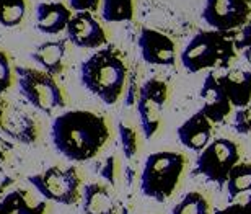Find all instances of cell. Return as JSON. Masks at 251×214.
Returning a JSON list of instances; mask_svg holds the SVG:
<instances>
[{"instance_id": "6da1fadb", "label": "cell", "mask_w": 251, "mask_h": 214, "mask_svg": "<svg viewBox=\"0 0 251 214\" xmlns=\"http://www.w3.org/2000/svg\"><path fill=\"white\" fill-rule=\"evenodd\" d=\"M111 137L106 116L90 109H67L51 124V141L57 154L70 162H88Z\"/></svg>"}, {"instance_id": "7a4b0ae2", "label": "cell", "mask_w": 251, "mask_h": 214, "mask_svg": "<svg viewBox=\"0 0 251 214\" xmlns=\"http://www.w3.org/2000/svg\"><path fill=\"white\" fill-rule=\"evenodd\" d=\"M80 82L104 105H116L129 82L124 53L113 44L97 49L80 66Z\"/></svg>"}, {"instance_id": "3957f363", "label": "cell", "mask_w": 251, "mask_h": 214, "mask_svg": "<svg viewBox=\"0 0 251 214\" xmlns=\"http://www.w3.org/2000/svg\"><path fill=\"white\" fill-rule=\"evenodd\" d=\"M235 57L237 48L232 33H220L215 29L194 34L179 54V61L188 74L230 69Z\"/></svg>"}, {"instance_id": "277c9868", "label": "cell", "mask_w": 251, "mask_h": 214, "mask_svg": "<svg viewBox=\"0 0 251 214\" xmlns=\"http://www.w3.org/2000/svg\"><path fill=\"white\" fill-rule=\"evenodd\" d=\"M188 159L181 152L160 151L145 159L140 172V191L157 203L170 200L183 180Z\"/></svg>"}, {"instance_id": "5b68a950", "label": "cell", "mask_w": 251, "mask_h": 214, "mask_svg": "<svg viewBox=\"0 0 251 214\" xmlns=\"http://www.w3.org/2000/svg\"><path fill=\"white\" fill-rule=\"evenodd\" d=\"M28 183L43 196L62 206H74L82 201L83 178L75 165H52L28 177Z\"/></svg>"}, {"instance_id": "8992f818", "label": "cell", "mask_w": 251, "mask_h": 214, "mask_svg": "<svg viewBox=\"0 0 251 214\" xmlns=\"http://www.w3.org/2000/svg\"><path fill=\"white\" fill-rule=\"evenodd\" d=\"M17 87L34 109L46 114L67 107V95L57 79L43 69L17 67Z\"/></svg>"}, {"instance_id": "52a82bcc", "label": "cell", "mask_w": 251, "mask_h": 214, "mask_svg": "<svg viewBox=\"0 0 251 214\" xmlns=\"http://www.w3.org/2000/svg\"><path fill=\"white\" fill-rule=\"evenodd\" d=\"M240 157H242L240 146L232 139H212L209 146L199 152L193 173L204 177L207 182H212L219 187H225L228 173L240 162Z\"/></svg>"}, {"instance_id": "ba28073f", "label": "cell", "mask_w": 251, "mask_h": 214, "mask_svg": "<svg viewBox=\"0 0 251 214\" xmlns=\"http://www.w3.org/2000/svg\"><path fill=\"white\" fill-rule=\"evenodd\" d=\"M167 100L168 83L162 79L150 77L140 85L135 108H137L140 129L145 139H152L157 134Z\"/></svg>"}, {"instance_id": "9c48e42d", "label": "cell", "mask_w": 251, "mask_h": 214, "mask_svg": "<svg viewBox=\"0 0 251 214\" xmlns=\"http://www.w3.org/2000/svg\"><path fill=\"white\" fill-rule=\"evenodd\" d=\"M201 17L220 33H235L251 20V0H205Z\"/></svg>"}, {"instance_id": "30bf717a", "label": "cell", "mask_w": 251, "mask_h": 214, "mask_svg": "<svg viewBox=\"0 0 251 214\" xmlns=\"http://www.w3.org/2000/svg\"><path fill=\"white\" fill-rule=\"evenodd\" d=\"M65 38L80 49H100L108 44V33L101 22L90 12H75L65 28Z\"/></svg>"}, {"instance_id": "8fae6325", "label": "cell", "mask_w": 251, "mask_h": 214, "mask_svg": "<svg viewBox=\"0 0 251 214\" xmlns=\"http://www.w3.org/2000/svg\"><path fill=\"white\" fill-rule=\"evenodd\" d=\"M137 46L144 62L150 66L173 67L176 64V44L162 31L142 28L137 38Z\"/></svg>"}, {"instance_id": "7c38bea8", "label": "cell", "mask_w": 251, "mask_h": 214, "mask_svg": "<svg viewBox=\"0 0 251 214\" xmlns=\"http://www.w3.org/2000/svg\"><path fill=\"white\" fill-rule=\"evenodd\" d=\"M201 98V111H202L212 124L224 123L230 113H232V103H230L227 93L220 87L219 77L215 72H209L205 76L202 87L199 90Z\"/></svg>"}, {"instance_id": "4fadbf2b", "label": "cell", "mask_w": 251, "mask_h": 214, "mask_svg": "<svg viewBox=\"0 0 251 214\" xmlns=\"http://www.w3.org/2000/svg\"><path fill=\"white\" fill-rule=\"evenodd\" d=\"M212 123L209 121L207 116L201 111H196L191 114L188 119L179 124L178 128V139L184 147L193 152H202L205 147L212 141Z\"/></svg>"}, {"instance_id": "5bb4252c", "label": "cell", "mask_w": 251, "mask_h": 214, "mask_svg": "<svg viewBox=\"0 0 251 214\" xmlns=\"http://www.w3.org/2000/svg\"><path fill=\"white\" fill-rule=\"evenodd\" d=\"M74 12L62 2H41L34 12V27L38 31L49 36L65 31Z\"/></svg>"}, {"instance_id": "9a60e30c", "label": "cell", "mask_w": 251, "mask_h": 214, "mask_svg": "<svg viewBox=\"0 0 251 214\" xmlns=\"http://www.w3.org/2000/svg\"><path fill=\"white\" fill-rule=\"evenodd\" d=\"M69 56V41L64 39H49L41 43L31 53V59L43 71L52 74L54 77L61 76L67 69Z\"/></svg>"}, {"instance_id": "2e32d148", "label": "cell", "mask_w": 251, "mask_h": 214, "mask_svg": "<svg viewBox=\"0 0 251 214\" xmlns=\"http://www.w3.org/2000/svg\"><path fill=\"white\" fill-rule=\"evenodd\" d=\"M83 214H119V203L109 185L100 182L87 183L82 191Z\"/></svg>"}, {"instance_id": "e0dca14e", "label": "cell", "mask_w": 251, "mask_h": 214, "mask_svg": "<svg viewBox=\"0 0 251 214\" xmlns=\"http://www.w3.org/2000/svg\"><path fill=\"white\" fill-rule=\"evenodd\" d=\"M219 77L220 87L227 93L233 108H245L251 103V71L245 69H227Z\"/></svg>"}, {"instance_id": "ac0fdd59", "label": "cell", "mask_w": 251, "mask_h": 214, "mask_svg": "<svg viewBox=\"0 0 251 214\" xmlns=\"http://www.w3.org/2000/svg\"><path fill=\"white\" fill-rule=\"evenodd\" d=\"M48 201H36L25 190H13L0 198V214H46Z\"/></svg>"}, {"instance_id": "d6986e66", "label": "cell", "mask_w": 251, "mask_h": 214, "mask_svg": "<svg viewBox=\"0 0 251 214\" xmlns=\"http://www.w3.org/2000/svg\"><path fill=\"white\" fill-rule=\"evenodd\" d=\"M228 201L233 203L243 193H251V163L238 162L228 173L225 183Z\"/></svg>"}, {"instance_id": "ffe728a7", "label": "cell", "mask_w": 251, "mask_h": 214, "mask_svg": "<svg viewBox=\"0 0 251 214\" xmlns=\"http://www.w3.org/2000/svg\"><path fill=\"white\" fill-rule=\"evenodd\" d=\"M101 18L108 23L130 22L135 13V0H101Z\"/></svg>"}, {"instance_id": "44dd1931", "label": "cell", "mask_w": 251, "mask_h": 214, "mask_svg": "<svg viewBox=\"0 0 251 214\" xmlns=\"http://www.w3.org/2000/svg\"><path fill=\"white\" fill-rule=\"evenodd\" d=\"M29 0H0V27L15 28L26 20Z\"/></svg>"}, {"instance_id": "7402d4cb", "label": "cell", "mask_w": 251, "mask_h": 214, "mask_svg": "<svg viewBox=\"0 0 251 214\" xmlns=\"http://www.w3.org/2000/svg\"><path fill=\"white\" fill-rule=\"evenodd\" d=\"M172 214H210V203L204 193L189 191L173 206Z\"/></svg>"}, {"instance_id": "603a6c76", "label": "cell", "mask_w": 251, "mask_h": 214, "mask_svg": "<svg viewBox=\"0 0 251 214\" xmlns=\"http://www.w3.org/2000/svg\"><path fill=\"white\" fill-rule=\"evenodd\" d=\"M118 133H119V142H121V149H123L124 157L127 159V160H132L139 152V134H137V131H135V128L132 126V124H129L126 121H119Z\"/></svg>"}, {"instance_id": "cb8c5ba5", "label": "cell", "mask_w": 251, "mask_h": 214, "mask_svg": "<svg viewBox=\"0 0 251 214\" xmlns=\"http://www.w3.org/2000/svg\"><path fill=\"white\" fill-rule=\"evenodd\" d=\"M17 85V67L13 66L12 56L0 48V95L7 93Z\"/></svg>"}, {"instance_id": "d4e9b609", "label": "cell", "mask_w": 251, "mask_h": 214, "mask_svg": "<svg viewBox=\"0 0 251 214\" xmlns=\"http://www.w3.org/2000/svg\"><path fill=\"white\" fill-rule=\"evenodd\" d=\"M232 128L238 134H251V103L245 108H238L235 111Z\"/></svg>"}, {"instance_id": "484cf974", "label": "cell", "mask_w": 251, "mask_h": 214, "mask_svg": "<svg viewBox=\"0 0 251 214\" xmlns=\"http://www.w3.org/2000/svg\"><path fill=\"white\" fill-rule=\"evenodd\" d=\"M118 173H119V165H118V159L116 156H109L106 160L103 162V165L100 167V175L106 185L109 187H116L118 183Z\"/></svg>"}, {"instance_id": "4316f807", "label": "cell", "mask_w": 251, "mask_h": 214, "mask_svg": "<svg viewBox=\"0 0 251 214\" xmlns=\"http://www.w3.org/2000/svg\"><path fill=\"white\" fill-rule=\"evenodd\" d=\"M232 36H233V43H235L237 51H243V49L251 46V20L243 28H240L238 31L232 33Z\"/></svg>"}, {"instance_id": "83f0119b", "label": "cell", "mask_w": 251, "mask_h": 214, "mask_svg": "<svg viewBox=\"0 0 251 214\" xmlns=\"http://www.w3.org/2000/svg\"><path fill=\"white\" fill-rule=\"evenodd\" d=\"M70 10L75 12H90L95 13L101 7V0H69Z\"/></svg>"}, {"instance_id": "f1b7e54d", "label": "cell", "mask_w": 251, "mask_h": 214, "mask_svg": "<svg viewBox=\"0 0 251 214\" xmlns=\"http://www.w3.org/2000/svg\"><path fill=\"white\" fill-rule=\"evenodd\" d=\"M139 88L137 82H135V77H132L127 82V87H126V97H124V103L126 107H132L137 103V97H139Z\"/></svg>"}, {"instance_id": "f546056e", "label": "cell", "mask_w": 251, "mask_h": 214, "mask_svg": "<svg viewBox=\"0 0 251 214\" xmlns=\"http://www.w3.org/2000/svg\"><path fill=\"white\" fill-rule=\"evenodd\" d=\"M214 214H245V208L242 203H230L228 206L217 210Z\"/></svg>"}, {"instance_id": "4dcf8cb0", "label": "cell", "mask_w": 251, "mask_h": 214, "mask_svg": "<svg viewBox=\"0 0 251 214\" xmlns=\"http://www.w3.org/2000/svg\"><path fill=\"white\" fill-rule=\"evenodd\" d=\"M5 111H7V108H5V102L0 98V131H2L3 126H5Z\"/></svg>"}, {"instance_id": "1f68e13d", "label": "cell", "mask_w": 251, "mask_h": 214, "mask_svg": "<svg viewBox=\"0 0 251 214\" xmlns=\"http://www.w3.org/2000/svg\"><path fill=\"white\" fill-rule=\"evenodd\" d=\"M243 59H245V62L248 64V67L251 71V46H248L247 49H243Z\"/></svg>"}, {"instance_id": "d6a6232c", "label": "cell", "mask_w": 251, "mask_h": 214, "mask_svg": "<svg viewBox=\"0 0 251 214\" xmlns=\"http://www.w3.org/2000/svg\"><path fill=\"white\" fill-rule=\"evenodd\" d=\"M243 208H245V214H251V195L248 196L247 203H243Z\"/></svg>"}]
</instances>
